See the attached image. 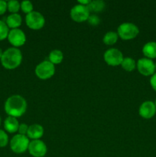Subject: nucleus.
<instances>
[{
    "instance_id": "f257e3e1",
    "label": "nucleus",
    "mask_w": 156,
    "mask_h": 157,
    "mask_svg": "<svg viewBox=\"0 0 156 157\" xmlns=\"http://www.w3.org/2000/svg\"><path fill=\"white\" fill-rule=\"evenodd\" d=\"M27 101L22 96L18 94L12 95L7 98L5 103V111L8 116L15 118L22 116L27 110Z\"/></svg>"
},
{
    "instance_id": "f03ea898",
    "label": "nucleus",
    "mask_w": 156,
    "mask_h": 157,
    "mask_svg": "<svg viewBox=\"0 0 156 157\" xmlns=\"http://www.w3.org/2000/svg\"><path fill=\"white\" fill-rule=\"evenodd\" d=\"M22 53L18 48H9L3 52L1 58V64L8 70L17 68L22 61Z\"/></svg>"
},
{
    "instance_id": "7ed1b4c3",
    "label": "nucleus",
    "mask_w": 156,
    "mask_h": 157,
    "mask_svg": "<svg viewBox=\"0 0 156 157\" xmlns=\"http://www.w3.org/2000/svg\"><path fill=\"white\" fill-rule=\"evenodd\" d=\"M117 34L121 39L128 41L136 38L139 34V29L136 25L132 22H124L119 25Z\"/></svg>"
},
{
    "instance_id": "20e7f679",
    "label": "nucleus",
    "mask_w": 156,
    "mask_h": 157,
    "mask_svg": "<svg viewBox=\"0 0 156 157\" xmlns=\"http://www.w3.org/2000/svg\"><path fill=\"white\" fill-rule=\"evenodd\" d=\"M28 137L21 134H16L10 140V148L13 153L16 154H21L26 152L29 146Z\"/></svg>"
},
{
    "instance_id": "39448f33",
    "label": "nucleus",
    "mask_w": 156,
    "mask_h": 157,
    "mask_svg": "<svg viewBox=\"0 0 156 157\" xmlns=\"http://www.w3.org/2000/svg\"><path fill=\"white\" fill-rule=\"evenodd\" d=\"M35 75L39 79L47 80L54 76L55 74L54 64H52L48 60L41 61L35 67Z\"/></svg>"
},
{
    "instance_id": "423d86ee",
    "label": "nucleus",
    "mask_w": 156,
    "mask_h": 157,
    "mask_svg": "<svg viewBox=\"0 0 156 157\" xmlns=\"http://www.w3.org/2000/svg\"><path fill=\"white\" fill-rule=\"evenodd\" d=\"M25 23L29 29L32 30H39L45 24L44 15L38 11H33L25 16Z\"/></svg>"
},
{
    "instance_id": "0eeeda50",
    "label": "nucleus",
    "mask_w": 156,
    "mask_h": 157,
    "mask_svg": "<svg viewBox=\"0 0 156 157\" xmlns=\"http://www.w3.org/2000/svg\"><path fill=\"white\" fill-rule=\"evenodd\" d=\"M70 18L76 22H84L87 21L90 15V12L88 7L82 5H75L70 12Z\"/></svg>"
},
{
    "instance_id": "6e6552de",
    "label": "nucleus",
    "mask_w": 156,
    "mask_h": 157,
    "mask_svg": "<svg viewBox=\"0 0 156 157\" xmlns=\"http://www.w3.org/2000/svg\"><path fill=\"white\" fill-rule=\"evenodd\" d=\"M103 58L105 62L108 65L115 67V66L121 65L124 58L121 51L117 48H112L106 51L103 55Z\"/></svg>"
},
{
    "instance_id": "1a4fd4ad",
    "label": "nucleus",
    "mask_w": 156,
    "mask_h": 157,
    "mask_svg": "<svg viewBox=\"0 0 156 157\" xmlns=\"http://www.w3.org/2000/svg\"><path fill=\"white\" fill-rule=\"evenodd\" d=\"M136 68L141 75L145 77H151L155 73L154 62L147 58H142L138 60L136 62Z\"/></svg>"
},
{
    "instance_id": "9d476101",
    "label": "nucleus",
    "mask_w": 156,
    "mask_h": 157,
    "mask_svg": "<svg viewBox=\"0 0 156 157\" xmlns=\"http://www.w3.org/2000/svg\"><path fill=\"white\" fill-rule=\"evenodd\" d=\"M9 43L14 48H18L24 45L26 42V35L24 32L20 29H15L9 30L7 37Z\"/></svg>"
},
{
    "instance_id": "9b49d317",
    "label": "nucleus",
    "mask_w": 156,
    "mask_h": 157,
    "mask_svg": "<svg viewBox=\"0 0 156 157\" xmlns=\"http://www.w3.org/2000/svg\"><path fill=\"white\" fill-rule=\"evenodd\" d=\"M28 150L33 157H44L47 152V147L44 141L35 140L30 141Z\"/></svg>"
},
{
    "instance_id": "f8f14e48",
    "label": "nucleus",
    "mask_w": 156,
    "mask_h": 157,
    "mask_svg": "<svg viewBox=\"0 0 156 157\" xmlns=\"http://www.w3.org/2000/svg\"><path fill=\"white\" fill-rule=\"evenodd\" d=\"M139 113L143 119L145 120H149L154 117L156 113L154 102L151 101H144L139 107Z\"/></svg>"
},
{
    "instance_id": "ddd939ff",
    "label": "nucleus",
    "mask_w": 156,
    "mask_h": 157,
    "mask_svg": "<svg viewBox=\"0 0 156 157\" xmlns=\"http://www.w3.org/2000/svg\"><path fill=\"white\" fill-rule=\"evenodd\" d=\"M43 135H44V128L40 124H34L28 127L27 133V136L28 139H31L32 140H40Z\"/></svg>"
},
{
    "instance_id": "4468645a",
    "label": "nucleus",
    "mask_w": 156,
    "mask_h": 157,
    "mask_svg": "<svg viewBox=\"0 0 156 157\" xmlns=\"http://www.w3.org/2000/svg\"><path fill=\"white\" fill-rule=\"evenodd\" d=\"M19 122L18 119L14 117L8 116L4 121V128L8 133H16L19 127Z\"/></svg>"
},
{
    "instance_id": "2eb2a0df",
    "label": "nucleus",
    "mask_w": 156,
    "mask_h": 157,
    "mask_svg": "<svg viewBox=\"0 0 156 157\" xmlns=\"http://www.w3.org/2000/svg\"><path fill=\"white\" fill-rule=\"evenodd\" d=\"M6 23L9 29H18V27H20L22 23V18H21V15H19L18 13L10 14L6 17Z\"/></svg>"
},
{
    "instance_id": "dca6fc26",
    "label": "nucleus",
    "mask_w": 156,
    "mask_h": 157,
    "mask_svg": "<svg viewBox=\"0 0 156 157\" xmlns=\"http://www.w3.org/2000/svg\"><path fill=\"white\" fill-rule=\"evenodd\" d=\"M142 53L145 55V58L148 59L152 60L156 58V41H148L144 44Z\"/></svg>"
},
{
    "instance_id": "f3484780",
    "label": "nucleus",
    "mask_w": 156,
    "mask_h": 157,
    "mask_svg": "<svg viewBox=\"0 0 156 157\" xmlns=\"http://www.w3.org/2000/svg\"><path fill=\"white\" fill-rule=\"evenodd\" d=\"M63 59H64V54L58 49L51 51L48 55V61L54 65L61 64L63 61Z\"/></svg>"
},
{
    "instance_id": "a211bd4d",
    "label": "nucleus",
    "mask_w": 156,
    "mask_h": 157,
    "mask_svg": "<svg viewBox=\"0 0 156 157\" xmlns=\"http://www.w3.org/2000/svg\"><path fill=\"white\" fill-rule=\"evenodd\" d=\"M90 12H100L104 10L106 7V3L102 0H93L90 2V4L87 6Z\"/></svg>"
},
{
    "instance_id": "6ab92c4d",
    "label": "nucleus",
    "mask_w": 156,
    "mask_h": 157,
    "mask_svg": "<svg viewBox=\"0 0 156 157\" xmlns=\"http://www.w3.org/2000/svg\"><path fill=\"white\" fill-rule=\"evenodd\" d=\"M118 38H119V35H118L117 32L110 31L105 34L103 38H102V41H103L104 44L106 45H113L117 42Z\"/></svg>"
},
{
    "instance_id": "aec40b11",
    "label": "nucleus",
    "mask_w": 156,
    "mask_h": 157,
    "mask_svg": "<svg viewBox=\"0 0 156 157\" xmlns=\"http://www.w3.org/2000/svg\"><path fill=\"white\" fill-rule=\"evenodd\" d=\"M121 66L125 71L128 72H131L133 71L136 68V62L133 58L127 57V58H123Z\"/></svg>"
},
{
    "instance_id": "412c9836",
    "label": "nucleus",
    "mask_w": 156,
    "mask_h": 157,
    "mask_svg": "<svg viewBox=\"0 0 156 157\" xmlns=\"http://www.w3.org/2000/svg\"><path fill=\"white\" fill-rule=\"evenodd\" d=\"M21 9V3L17 0H9L7 2V9L11 14L18 13Z\"/></svg>"
},
{
    "instance_id": "4be33fe9",
    "label": "nucleus",
    "mask_w": 156,
    "mask_h": 157,
    "mask_svg": "<svg viewBox=\"0 0 156 157\" xmlns=\"http://www.w3.org/2000/svg\"><path fill=\"white\" fill-rule=\"evenodd\" d=\"M9 29L6 25V21L0 20V41L7 38L8 35H9Z\"/></svg>"
},
{
    "instance_id": "5701e85b",
    "label": "nucleus",
    "mask_w": 156,
    "mask_h": 157,
    "mask_svg": "<svg viewBox=\"0 0 156 157\" xmlns=\"http://www.w3.org/2000/svg\"><path fill=\"white\" fill-rule=\"evenodd\" d=\"M33 4L30 1H22L21 2V9L23 12L28 15L34 11Z\"/></svg>"
},
{
    "instance_id": "b1692460",
    "label": "nucleus",
    "mask_w": 156,
    "mask_h": 157,
    "mask_svg": "<svg viewBox=\"0 0 156 157\" xmlns=\"http://www.w3.org/2000/svg\"><path fill=\"white\" fill-rule=\"evenodd\" d=\"M9 144V136L5 130L0 129V147H5Z\"/></svg>"
},
{
    "instance_id": "393cba45",
    "label": "nucleus",
    "mask_w": 156,
    "mask_h": 157,
    "mask_svg": "<svg viewBox=\"0 0 156 157\" xmlns=\"http://www.w3.org/2000/svg\"><path fill=\"white\" fill-rule=\"evenodd\" d=\"M89 24L93 26H97L100 23V18L96 15H90L89 18L87 19Z\"/></svg>"
},
{
    "instance_id": "a878e982",
    "label": "nucleus",
    "mask_w": 156,
    "mask_h": 157,
    "mask_svg": "<svg viewBox=\"0 0 156 157\" xmlns=\"http://www.w3.org/2000/svg\"><path fill=\"white\" fill-rule=\"evenodd\" d=\"M28 127L26 124H19V127H18V134L21 135H24V136H27L28 130Z\"/></svg>"
},
{
    "instance_id": "bb28decb",
    "label": "nucleus",
    "mask_w": 156,
    "mask_h": 157,
    "mask_svg": "<svg viewBox=\"0 0 156 157\" xmlns=\"http://www.w3.org/2000/svg\"><path fill=\"white\" fill-rule=\"evenodd\" d=\"M7 10V2L0 0V15H3Z\"/></svg>"
},
{
    "instance_id": "cd10ccee",
    "label": "nucleus",
    "mask_w": 156,
    "mask_h": 157,
    "mask_svg": "<svg viewBox=\"0 0 156 157\" xmlns=\"http://www.w3.org/2000/svg\"><path fill=\"white\" fill-rule=\"evenodd\" d=\"M150 84L153 90L156 92V72L150 78Z\"/></svg>"
},
{
    "instance_id": "c85d7f7f",
    "label": "nucleus",
    "mask_w": 156,
    "mask_h": 157,
    "mask_svg": "<svg viewBox=\"0 0 156 157\" xmlns=\"http://www.w3.org/2000/svg\"><path fill=\"white\" fill-rule=\"evenodd\" d=\"M90 0H80V1H77V4L82 5V6H87L90 3Z\"/></svg>"
},
{
    "instance_id": "c756f323",
    "label": "nucleus",
    "mask_w": 156,
    "mask_h": 157,
    "mask_svg": "<svg viewBox=\"0 0 156 157\" xmlns=\"http://www.w3.org/2000/svg\"><path fill=\"white\" fill-rule=\"evenodd\" d=\"M2 54H3V51L2 50V48H0V60H1L2 56Z\"/></svg>"
},
{
    "instance_id": "7c9ffc66",
    "label": "nucleus",
    "mask_w": 156,
    "mask_h": 157,
    "mask_svg": "<svg viewBox=\"0 0 156 157\" xmlns=\"http://www.w3.org/2000/svg\"><path fill=\"white\" fill-rule=\"evenodd\" d=\"M154 67H155V72H156V62L154 63Z\"/></svg>"
},
{
    "instance_id": "2f4dec72",
    "label": "nucleus",
    "mask_w": 156,
    "mask_h": 157,
    "mask_svg": "<svg viewBox=\"0 0 156 157\" xmlns=\"http://www.w3.org/2000/svg\"><path fill=\"white\" fill-rule=\"evenodd\" d=\"M1 123H2V119H1V117H0V125H1Z\"/></svg>"
},
{
    "instance_id": "473e14b6",
    "label": "nucleus",
    "mask_w": 156,
    "mask_h": 157,
    "mask_svg": "<svg viewBox=\"0 0 156 157\" xmlns=\"http://www.w3.org/2000/svg\"><path fill=\"white\" fill-rule=\"evenodd\" d=\"M154 104H155V107H156V100H155V101H154Z\"/></svg>"
}]
</instances>
